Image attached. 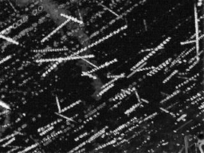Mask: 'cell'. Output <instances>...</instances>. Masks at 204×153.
I'll return each mask as SVG.
<instances>
[{
	"mask_svg": "<svg viewBox=\"0 0 204 153\" xmlns=\"http://www.w3.org/2000/svg\"><path fill=\"white\" fill-rule=\"evenodd\" d=\"M80 103V101H77V102H75V103H73V104H71V105H69V106H68V107H66V108H65V109H63V110H62V112H65V111H66V110H68V109H69V108H72V107H73V106H75L76 104H79Z\"/></svg>",
	"mask_w": 204,
	"mask_h": 153,
	"instance_id": "3957f363",
	"label": "cell"
},
{
	"mask_svg": "<svg viewBox=\"0 0 204 153\" xmlns=\"http://www.w3.org/2000/svg\"><path fill=\"white\" fill-rule=\"evenodd\" d=\"M139 105H140V103H139V104H135V105L134 106H132V108H131V109H129V110H127L125 112V114H129V113H131L132 111L133 110H135V108H136V107H138Z\"/></svg>",
	"mask_w": 204,
	"mask_h": 153,
	"instance_id": "7a4b0ae2",
	"label": "cell"
},
{
	"mask_svg": "<svg viewBox=\"0 0 204 153\" xmlns=\"http://www.w3.org/2000/svg\"><path fill=\"white\" fill-rule=\"evenodd\" d=\"M117 62V60H112V61H111V62H106V63H104V65H101V66H100L98 67V68H96L95 70H99V69H101V68H104V67H105V66H109V65H111V64L113 63V62ZM95 70H93V71H95Z\"/></svg>",
	"mask_w": 204,
	"mask_h": 153,
	"instance_id": "6da1fadb",
	"label": "cell"
},
{
	"mask_svg": "<svg viewBox=\"0 0 204 153\" xmlns=\"http://www.w3.org/2000/svg\"><path fill=\"white\" fill-rule=\"evenodd\" d=\"M112 86H113V85H110V86H109V87H107V88H105V89H104V90H103V91H101V92H100V94H99V95L100 96V95H101V94H103L104 93H105L106 91H108V90L109 89H110V88H112Z\"/></svg>",
	"mask_w": 204,
	"mask_h": 153,
	"instance_id": "5b68a950",
	"label": "cell"
},
{
	"mask_svg": "<svg viewBox=\"0 0 204 153\" xmlns=\"http://www.w3.org/2000/svg\"><path fill=\"white\" fill-rule=\"evenodd\" d=\"M178 93H179V90H177V91H176V92H175V93H174L173 94H171V95L170 96V97H167V99H166V100H168V99H170V98H171V97H174V95H175V94H177Z\"/></svg>",
	"mask_w": 204,
	"mask_h": 153,
	"instance_id": "8992f818",
	"label": "cell"
},
{
	"mask_svg": "<svg viewBox=\"0 0 204 153\" xmlns=\"http://www.w3.org/2000/svg\"><path fill=\"white\" fill-rule=\"evenodd\" d=\"M177 73V70H175V72H174L173 73H171V75H170V76H169V77H167V79H165V80H164V81H163V83H165V82H166V81H167L168 80H169V79H170V78H171V77H172V76H174V75H175V73Z\"/></svg>",
	"mask_w": 204,
	"mask_h": 153,
	"instance_id": "277c9868",
	"label": "cell"
}]
</instances>
